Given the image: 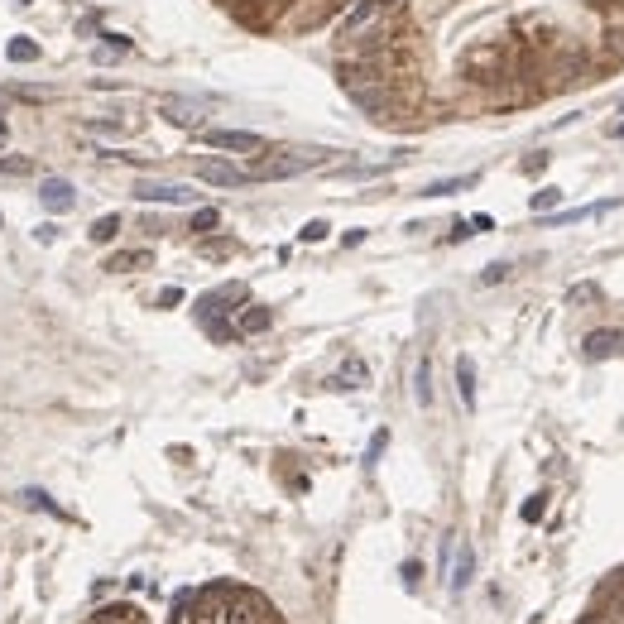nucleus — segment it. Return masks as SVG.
Listing matches in <instances>:
<instances>
[{"label":"nucleus","mask_w":624,"mask_h":624,"mask_svg":"<svg viewBox=\"0 0 624 624\" xmlns=\"http://www.w3.org/2000/svg\"><path fill=\"white\" fill-rule=\"evenodd\" d=\"M197 178L212 183V188H241V183H250V173L236 168V163H226V159H202L197 163Z\"/></svg>","instance_id":"nucleus-6"},{"label":"nucleus","mask_w":624,"mask_h":624,"mask_svg":"<svg viewBox=\"0 0 624 624\" xmlns=\"http://www.w3.org/2000/svg\"><path fill=\"white\" fill-rule=\"evenodd\" d=\"M543 495H533V499H523V523H538V518H543Z\"/></svg>","instance_id":"nucleus-24"},{"label":"nucleus","mask_w":624,"mask_h":624,"mask_svg":"<svg viewBox=\"0 0 624 624\" xmlns=\"http://www.w3.org/2000/svg\"><path fill=\"white\" fill-rule=\"evenodd\" d=\"M269 322H274L269 307H241V317H236V331L255 336V331H269Z\"/></svg>","instance_id":"nucleus-13"},{"label":"nucleus","mask_w":624,"mask_h":624,"mask_svg":"<svg viewBox=\"0 0 624 624\" xmlns=\"http://www.w3.org/2000/svg\"><path fill=\"white\" fill-rule=\"evenodd\" d=\"M135 197H139V202H168V207H188L197 192H192L188 183H149V178H144V183H135Z\"/></svg>","instance_id":"nucleus-4"},{"label":"nucleus","mask_w":624,"mask_h":624,"mask_svg":"<svg viewBox=\"0 0 624 624\" xmlns=\"http://www.w3.org/2000/svg\"><path fill=\"white\" fill-rule=\"evenodd\" d=\"M457 389H461V404L476 408V365H471V355L457 360Z\"/></svg>","instance_id":"nucleus-14"},{"label":"nucleus","mask_w":624,"mask_h":624,"mask_svg":"<svg viewBox=\"0 0 624 624\" xmlns=\"http://www.w3.org/2000/svg\"><path fill=\"white\" fill-rule=\"evenodd\" d=\"M236 25L255 29V34H274V29H317L331 15H341L336 0H217Z\"/></svg>","instance_id":"nucleus-2"},{"label":"nucleus","mask_w":624,"mask_h":624,"mask_svg":"<svg viewBox=\"0 0 624 624\" xmlns=\"http://www.w3.org/2000/svg\"><path fill=\"white\" fill-rule=\"evenodd\" d=\"M591 298H600V288H596V284H576V288L567 293V303H591Z\"/></svg>","instance_id":"nucleus-26"},{"label":"nucleus","mask_w":624,"mask_h":624,"mask_svg":"<svg viewBox=\"0 0 624 624\" xmlns=\"http://www.w3.org/2000/svg\"><path fill=\"white\" fill-rule=\"evenodd\" d=\"M504 274H509V265H490V269L480 274V284H499V279H504Z\"/></svg>","instance_id":"nucleus-30"},{"label":"nucleus","mask_w":624,"mask_h":624,"mask_svg":"<svg viewBox=\"0 0 624 624\" xmlns=\"http://www.w3.org/2000/svg\"><path fill=\"white\" fill-rule=\"evenodd\" d=\"M5 53H10V63H39V44H34V39H25V34H15Z\"/></svg>","instance_id":"nucleus-17"},{"label":"nucleus","mask_w":624,"mask_h":624,"mask_svg":"<svg viewBox=\"0 0 624 624\" xmlns=\"http://www.w3.org/2000/svg\"><path fill=\"white\" fill-rule=\"evenodd\" d=\"M418 576H423V567H418V562H404V581H408V586H418Z\"/></svg>","instance_id":"nucleus-33"},{"label":"nucleus","mask_w":624,"mask_h":624,"mask_svg":"<svg viewBox=\"0 0 624 624\" xmlns=\"http://www.w3.org/2000/svg\"><path fill=\"white\" fill-rule=\"evenodd\" d=\"M326 231H331L326 221H307V226H303V241H307V245H317V241H326Z\"/></svg>","instance_id":"nucleus-25"},{"label":"nucleus","mask_w":624,"mask_h":624,"mask_svg":"<svg viewBox=\"0 0 624 624\" xmlns=\"http://www.w3.org/2000/svg\"><path fill=\"white\" fill-rule=\"evenodd\" d=\"M231 303H245V284H221L212 293H202L197 298V317H221V312H231Z\"/></svg>","instance_id":"nucleus-7"},{"label":"nucleus","mask_w":624,"mask_h":624,"mask_svg":"<svg viewBox=\"0 0 624 624\" xmlns=\"http://www.w3.org/2000/svg\"><path fill=\"white\" fill-rule=\"evenodd\" d=\"M0 173H15V178H25V173H34V163H29V159H0Z\"/></svg>","instance_id":"nucleus-27"},{"label":"nucleus","mask_w":624,"mask_h":624,"mask_svg":"<svg viewBox=\"0 0 624 624\" xmlns=\"http://www.w3.org/2000/svg\"><path fill=\"white\" fill-rule=\"evenodd\" d=\"M384 447H389V433H375V437H370V447H365V466H375V461H380V452H384Z\"/></svg>","instance_id":"nucleus-23"},{"label":"nucleus","mask_w":624,"mask_h":624,"mask_svg":"<svg viewBox=\"0 0 624 624\" xmlns=\"http://www.w3.org/2000/svg\"><path fill=\"white\" fill-rule=\"evenodd\" d=\"M370 380V370H365V360H360V355H346V360H341V370H336V375H331V389H360V384Z\"/></svg>","instance_id":"nucleus-10"},{"label":"nucleus","mask_w":624,"mask_h":624,"mask_svg":"<svg viewBox=\"0 0 624 624\" xmlns=\"http://www.w3.org/2000/svg\"><path fill=\"white\" fill-rule=\"evenodd\" d=\"M562 197H567V192H562V188H538V192H533V202H528V207H533L538 217H547V212H552V207H557Z\"/></svg>","instance_id":"nucleus-18"},{"label":"nucleus","mask_w":624,"mask_h":624,"mask_svg":"<svg viewBox=\"0 0 624 624\" xmlns=\"http://www.w3.org/2000/svg\"><path fill=\"white\" fill-rule=\"evenodd\" d=\"M471 576H476V552H471V543H457V567H452V591H466V586H471Z\"/></svg>","instance_id":"nucleus-12"},{"label":"nucleus","mask_w":624,"mask_h":624,"mask_svg":"<svg viewBox=\"0 0 624 624\" xmlns=\"http://www.w3.org/2000/svg\"><path fill=\"white\" fill-rule=\"evenodd\" d=\"M547 168V154H533V159H523V173H543Z\"/></svg>","instance_id":"nucleus-31"},{"label":"nucleus","mask_w":624,"mask_h":624,"mask_svg":"<svg viewBox=\"0 0 624 624\" xmlns=\"http://www.w3.org/2000/svg\"><path fill=\"white\" fill-rule=\"evenodd\" d=\"M471 231H476V226H471V221H461V226H452V236H447V241H466Z\"/></svg>","instance_id":"nucleus-34"},{"label":"nucleus","mask_w":624,"mask_h":624,"mask_svg":"<svg viewBox=\"0 0 624 624\" xmlns=\"http://www.w3.org/2000/svg\"><path fill=\"white\" fill-rule=\"evenodd\" d=\"M326 154H317V149H279V154H269V159H260L255 168H250V178H293V173H307V168H317Z\"/></svg>","instance_id":"nucleus-3"},{"label":"nucleus","mask_w":624,"mask_h":624,"mask_svg":"<svg viewBox=\"0 0 624 624\" xmlns=\"http://www.w3.org/2000/svg\"><path fill=\"white\" fill-rule=\"evenodd\" d=\"M163 115H168L173 125H197V110L183 106V101H168V106H163Z\"/></svg>","instance_id":"nucleus-22"},{"label":"nucleus","mask_w":624,"mask_h":624,"mask_svg":"<svg viewBox=\"0 0 624 624\" xmlns=\"http://www.w3.org/2000/svg\"><path fill=\"white\" fill-rule=\"evenodd\" d=\"M202 326H207L212 341H236V326L226 322V317H202Z\"/></svg>","instance_id":"nucleus-21"},{"label":"nucleus","mask_w":624,"mask_h":624,"mask_svg":"<svg viewBox=\"0 0 624 624\" xmlns=\"http://www.w3.org/2000/svg\"><path fill=\"white\" fill-rule=\"evenodd\" d=\"M168 624H284V615L260 591L236 586V581H217V586L178 596Z\"/></svg>","instance_id":"nucleus-1"},{"label":"nucleus","mask_w":624,"mask_h":624,"mask_svg":"<svg viewBox=\"0 0 624 624\" xmlns=\"http://www.w3.org/2000/svg\"><path fill=\"white\" fill-rule=\"evenodd\" d=\"M39 202H44L53 217H63V212H72V207H77V188H72L68 178H44V188H39Z\"/></svg>","instance_id":"nucleus-8"},{"label":"nucleus","mask_w":624,"mask_h":624,"mask_svg":"<svg viewBox=\"0 0 624 624\" xmlns=\"http://www.w3.org/2000/svg\"><path fill=\"white\" fill-rule=\"evenodd\" d=\"M620 346H624L620 331H591L581 351H586V360H605V355H620Z\"/></svg>","instance_id":"nucleus-11"},{"label":"nucleus","mask_w":624,"mask_h":624,"mask_svg":"<svg viewBox=\"0 0 624 624\" xmlns=\"http://www.w3.org/2000/svg\"><path fill=\"white\" fill-rule=\"evenodd\" d=\"M115 236H120V217H115V212H110V217H101V221H91V241H115Z\"/></svg>","instance_id":"nucleus-20"},{"label":"nucleus","mask_w":624,"mask_h":624,"mask_svg":"<svg viewBox=\"0 0 624 624\" xmlns=\"http://www.w3.org/2000/svg\"><path fill=\"white\" fill-rule=\"evenodd\" d=\"M217 226H221V212H217V207H202V212H192V231H197V236H212Z\"/></svg>","instance_id":"nucleus-19"},{"label":"nucleus","mask_w":624,"mask_h":624,"mask_svg":"<svg viewBox=\"0 0 624 624\" xmlns=\"http://www.w3.org/2000/svg\"><path fill=\"white\" fill-rule=\"evenodd\" d=\"M202 139L212 149H231V154H260L265 149V139L255 135V130H207Z\"/></svg>","instance_id":"nucleus-5"},{"label":"nucleus","mask_w":624,"mask_h":624,"mask_svg":"<svg viewBox=\"0 0 624 624\" xmlns=\"http://www.w3.org/2000/svg\"><path fill=\"white\" fill-rule=\"evenodd\" d=\"M34 241H39V245H53L58 241V226H53V221H49V226H39V231H34Z\"/></svg>","instance_id":"nucleus-29"},{"label":"nucleus","mask_w":624,"mask_h":624,"mask_svg":"<svg viewBox=\"0 0 624 624\" xmlns=\"http://www.w3.org/2000/svg\"><path fill=\"white\" fill-rule=\"evenodd\" d=\"M82 624H149V615L130 605V600H120V605H106V610H96V615H87Z\"/></svg>","instance_id":"nucleus-9"},{"label":"nucleus","mask_w":624,"mask_h":624,"mask_svg":"<svg viewBox=\"0 0 624 624\" xmlns=\"http://www.w3.org/2000/svg\"><path fill=\"white\" fill-rule=\"evenodd\" d=\"M154 265V255L149 250H125V255H115V260H106V269L125 274V269H149Z\"/></svg>","instance_id":"nucleus-15"},{"label":"nucleus","mask_w":624,"mask_h":624,"mask_svg":"<svg viewBox=\"0 0 624 624\" xmlns=\"http://www.w3.org/2000/svg\"><path fill=\"white\" fill-rule=\"evenodd\" d=\"M0 144H5V115H0Z\"/></svg>","instance_id":"nucleus-35"},{"label":"nucleus","mask_w":624,"mask_h":624,"mask_svg":"<svg viewBox=\"0 0 624 624\" xmlns=\"http://www.w3.org/2000/svg\"><path fill=\"white\" fill-rule=\"evenodd\" d=\"M418 404H433V384H428V360L418 365Z\"/></svg>","instance_id":"nucleus-28"},{"label":"nucleus","mask_w":624,"mask_h":624,"mask_svg":"<svg viewBox=\"0 0 624 624\" xmlns=\"http://www.w3.org/2000/svg\"><path fill=\"white\" fill-rule=\"evenodd\" d=\"M173 303H183V288H163L159 293V307H173Z\"/></svg>","instance_id":"nucleus-32"},{"label":"nucleus","mask_w":624,"mask_h":624,"mask_svg":"<svg viewBox=\"0 0 624 624\" xmlns=\"http://www.w3.org/2000/svg\"><path fill=\"white\" fill-rule=\"evenodd\" d=\"M476 188V173H461V178H442V183H428L423 197H452V192H466Z\"/></svg>","instance_id":"nucleus-16"}]
</instances>
